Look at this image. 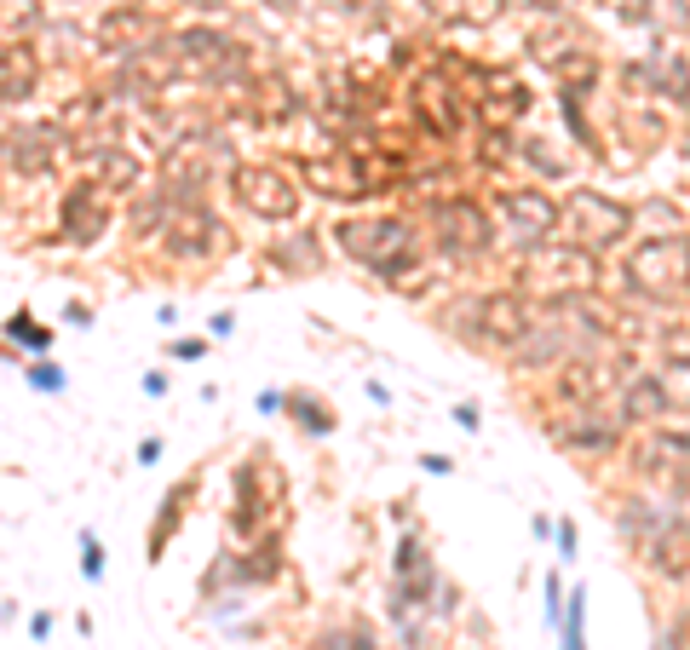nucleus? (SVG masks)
Here are the masks:
<instances>
[{"label":"nucleus","instance_id":"1a4fd4ad","mask_svg":"<svg viewBox=\"0 0 690 650\" xmlns=\"http://www.w3.org/2000/svg\"><path fill=\"white\" fill-rule=\"evenodd\" d=\"M225 242H230L225 225H219L207 208H179L173 219H167V236H161L167 259H179V265H207Z\"/></svg>","mask_w":690,"mask_h":650},{"label":"nucleus","instance_id":"cd10ccee","mask_svg":"<svg viewBox=\"0 0 690 650\" xmlns=\"http://www.w3.org/2000/svg\"><path fill=\"white\" fill-rule=\"evenodd\" d=\"M276 570H282V558H276V541H259V547H248V558L236 564V576H242V581H271Z\"/></svg>","mask_w":690,"mask_h":650},{"label":"nucleus","instance_id":"423d86ee","mask_svg":"<svg viewBox=\"0 0 690 650\" xmlns=\"http://www.w3.org/2000/svg\"><path fill=\"white\" fill-rule=\"evenodd\" d=\"M173 58H179L184 75H202V81H236V75L248 70V47L219 35V29H184V35H173Z\"/></svg>","mask_w":690,"mask_h":650},{"label":"nucleus","instance_id":"9d476101","mask_svg":"<svg viewBox=\"0 0 690 650\" xmlns=\"http://www.w3.org/2000/svg\"><path fill=\"white\" fill-rule=\"evenodd\" d=\"M58 225H64V236L75 242V248H92V242H98V236L115 225L110 190L98 185V179H81V185H69V196L58 202Z\"/></svg>","mask_w":690,"mask_h":650},{"label":"nucleus","instance_id":"473e14b6","mask_svg":"<svg viewBox=\"0 0 690 650\" xmlns=\"http://www.w3.org/2000/svg\"><path fill=\"white\" fill-rule=\"evenodd\" d=\"M610 12H621L627 24H644V18H650V0H610Z\"/></svg>","mask_w":690,"mask_h":650},{"label":"nucleus","instance_id":"5701e85b","mask_svg":"<svg viewBox=\"0 0 690 650\" xmlns=\"http://www.w3.org/2000/svg\"><path fill=\"white\" fill-rule=\"evenodd\" d=\"M156 29L150 12H138V6H121V12H104V24H98V41H115V47H133Z\"/></svg>","mask_w":690,"mask_h":650},{"label":"nucleus","instance_id":"c9c22d12","mask_svg":"<svg viewBox=\"0 0 690 650\" xmlns=\"http://www.w3.org/2000/svg\"><path fill=\"white\" fill-rule=\"evenodd\" d=\"M156 455H161V438H144V443H138V461H144V466H156Z\"/></svg>","mask_w":690,"mask_h":650},{"label":"nucleus","instance_id":"6ab92c4d","mask_svg":"<svg viewBox=\"0 0 690 650\" xmlns=\"http://www.w3.org/2000/svg\"><path fill=\"white\" fill-rule=\"evenodd\" d=\"M414 110H420V121L432 127L437 139H449L460 127V104H455V87H449V81L420 75V81H414Z\"/></svg>","mask_w":690,"mask_h":650},{"label":"nucleus","instance_id":"7c9ffc66","mask_svg":"<svg viewBox=\"0 0 690 650\" xmlns=\"http://www.w3.org/2000/svg\"><path fill=\"white\" fill-rule=\"evenodd\" d=\"M662 357L673 363V369H690V323L685 328H667V334H662Z\"/></svg>","mask_w":690,"mask_h":650},{"label":"nucleus","instance_id":"7ed1b4c3","mask_svg":"<svg viewBox=\"0 0 690 650\" xmlns=\"http://www.w3.org/2000/svg\"><path fill=\"white\" fill-rule=\"evenodd\" d=\"M558 231H564V242H575V248L604 254V248L627 242L633 208L616 202V196H604V190H570V196L558 202Z\"/></svg>","mask_w":690,"mask_h":650},{"label":"nucleus","instance_id":"4c0bfd02","mask_svg":"<svg viewBox=\"0 0 690 650\" xmlns=\"http://www.w3.org/2000/svg\"><path fill=\"white\" fill-rule=\"evenodd\" d=\"M501 6H524V0H501Z\"/></svg>","mask_w":690,"mask_h":650},{"label":"nucleus","instance_id":"c756f323","mask_svg":"<svg viewBox=\"0 0 690 650\" xmlns=\"http://www.w3.org/2000/svg\"><path fill=\"white\" fill-rule=\"evenodd\" d=\"M23 380H29L35 392H64V369H58V363H46V357L23 363Z\"/></svg>","mask_w":690,"mask_h":650},{"label":"nucleus","instance_id":"20e7f679","mask_svg":"<svg viewBox=\"0 0 690 650\" xmlns=\"http://www.w3.org/2000/svg\"><path fill=\"white\" fill-rule=\"evenodd\" d=\"M627 282L650 300H685L690 282V242L685 236H650L627 254Z\"/></svg>","mask_w":690,"mask_h":650},{"label":"nucleus","instance_id":"39448f33","mask_svg":"<svg viewBox=\"0 0 690 650\" xmlns=\"http://www.w3.org/2000/svg\"><path fill=\"white\" fill-rule=\"evenodd\" d=\"M230 196L253 219H271V225H288L299 213V179L288 167H271V162H242L230 173Z\"/></svg>","mask_w":690,"mask_h":650},{"label":"nucleus","instance_id":"a878e982","mask_svg":"<svg viewBox=\"0 0 690 650\" xmlns=\"http://www.w3.org/2000/svg\"><path fill=\"white\" fill-rule=\"evenodd\" d=\"M138 173H144V167H138V156L115 144L110 156H104V179H98V185H104V190H133V185H138Z\"/></svg>","mask_w":690,"mask_h":650},{"label":"nucleus","instance_id":"f257e3e1","mask_svg":"<svg viewBox=\"0 0 690 650\" xmlns=\"http://www.w3.org/2000/svg\"><path fill=\"white\" fill-rule=\"evenodd\" d=\"M598 288V254L575 248V242H529L524 265H518V294L524 300H570V294H587Z\"/></svg>","mask_w":690,"mask_h":650},{"label":"nucleus","instance_id":"e433bc0d","mask_svg":"<svg viewBox=\"0 0 690 650\" xmlns=\"http://www.w3.org/2000/svg\"><path fill=\"white\" fill-rule=\"evenodd\" d=\"M0 363H23V351H18V346H6V340H0Z\"/></svg>","mask_w":690,"mask_h":650},{"label":"nucleus","instance_id":"bb28decb","mask_svg":"<svg viewBox=\"0 0 690 650\" xmlns=\"http://www.w3.org/2000/svg\"><path fill=\"white\" fill-rule=\"evenodd\" d=\"M299 98L288 93V87H282V81H271V87H265V93H253V104H248V116L253 121H282L288 116V110H294Z\"/></svg>","mask_w":690,"mask_h":650},{"label":"nucleus","instance_id":"f03ea898","mask_svg":"<svg viewBox=\"0 0 690 650\" xmlns=\"http://www.w3.org/2000/svg\"><path fill=\"white\" fill-rule=\"evenodd\" d=\"M334 248L345 259H363L374 265L386 282H409L420 271V254H414V231L409 219H340L334 225Z\"/></svg>","mask_w":690,"mask_h":650},{"label":"nucleus","instance_id":"4be33fe9","mask_svg":"<svg viewBox=\"0 0 690 650\" xmlns=\"http://www.w3.org/2000/svg\"><path fill=\"white\" fill-rule=\"evenodd\" d=\"M0 340H6V346H18V351H29V357H46V351H52V328L35 323V311H29V305H18V311L0 323Z\"/></svg>","mask_w":690,"mask_h":650},{"label":"nucleus","instance_id":"6e6552de","mask_svg":"<svg viewBox=\"0 0 690 650\" xmlns=\"http://www.w3.org/2000/svg\"><path fill=\"white\" fill-rule=\"evenodd\" d=\"M621 524L639 535L644 558L667 581H690V524H679V518H644V512H627Z\"/></svg>","mask_w":690,"mask_h":650},{"label":"nucleus","instance_id":"72a5a7b5","mask_svg":"<svg viewBox=\"0 0 690 650\" xmlns=\"http://www.w3.org/2000/svg\"><path fill=\"white\" fill-rule=\"evenodd\" d=\"M173 357H179V363H196V357H207V340H173Z\"/></svg>","mask_w":690,"mask_h":650},{"label":"nucleus","instance_id":"393cba45","mask_svg":"<svg viewBox=\"0 0 690 650\" xmlns=\"http://www.w3.org/2000/svg\"><path fill=\"white\" fill-rule=\"evenodd\" d=\"M282 403H288V420H294V426H305L311 438H328V432H334V409H328L317 392H288Z\"/></svg>","mask_w":690,"mask_h":650},{"label":"nucleus","instance_id":"2eb2a0df","mask_svg":"<svg viewBox=\"0 0 690 650\" xmlns=\"http://www.w3.org/2000/svg\"><path fill=\"white\" fill-rule=\"evenodd\" d=\"M501 213L506 225L524 236V242H547V236H558V202H552L547 190H501Z\"/></svg>","mask_w":690,"mask_h":650},{"label":"nucleus","instance_id":"dca6fc26","mask_svg":"<svg viewBox=\"0 0 690 650\" xmlns=\"http://www.w3.org/2000/svg\"><path fill=\"white\" fill-rule=\"evenodd\" d=\"M41 87V52L29 41H0V104H29Z\"/></svg>","mask_w":690,"mask_h":650},{"label":"nucleus","instance_id":"0eeeda50","mask_svg":"<svg viewBox=\"0 0 690 650\" xmlns=\"http://www.w3.org/2000/svg\"><path fill=\"white\" fill-rule=\"evenodd\" d=\"M202 185H213V156L207 139H179L156 167V190L167 196V208H202Z\"/></svg>","mask_w":690,"mask_h":650},{"label":"nucleus","instance_id":"412c9836","mask_svg":"<svg viewBox=\"0 0 690 650\" xmlns=\"http://www.w3.org/2000/svg\"><path fill=\"white\" fill-rule=\"evenodd\" d=\"M673 409V397H667V380L656 374H639V380H627V392H621V415L627 420H662Z\"/></svg>","mask_w":690,"mask_h":650},{"label":"nucleus","instance_id":"2f4dec72","mask_svg":"<svg viewBox=\"0 0 690 650\" xmlns=\"http://www.w3.org/2000/svg\"><path fill=\"white\" fill-rule=\"evenodd\" d=\"M81 570H87V581L104 576V547H98V535L81 530Z\"/></svg>","mask_w":690,"mask_h":650},{"label":"nucleus","instance_id":"a211bd4d","mask_svg":"<svg viewBox=\"0 0 690 650\" xmlns=\"http://www.w3.org/2000/svg\"><path fill=\"white\" fill-rule=\"evenodd\" d=\"M196 489H202V478H196V472H190V478H179V484L167 489V501H161L156 524H150V541H144V547H150V553H144L150 564H161L167 541H173V535H179V524L190 518V501H196Z\"/></svg>","mask_w":690,"mask_h":650},{"label":"nucleus","instance_id":"f704fd0d","mask_svg":"<svg viewBox=\"0 0 690 650\" xmlns=\"http://www.w3.org/2000/svg\"><path fill=\"white\" fill-rule=\"evenodd\" d=\"M64 323L87 328V323H92V311H87V305H81V300H75V305H64Z\"/></svg>","mask_w":690,"mask_h":650},{"label":"nucleus","instance_id":"58836bf2","mask_svg":"<svg viewBox=\"0 0 690 650\" xmlns=\"http://www.w3.org/2000/svg\"><path fill=\"white\" fill-rule=\"evenodd\" d=\"M685 18H690V0H685Z\"/></svg>","mask_w":690,"mask_h":650},{"label":"nucleus","instance_id":"ddd939ff","mask_svg":"<svg viewBox=\"0 0 690 650\" xmlns=\"http://www.w3.org/2000/svg\"><path fill=\"white\" fill-rule=\"evenodd\" d=\"M58 156V133L52 127H6L0 133V167L18 179H41Z\"/></svg>","mask_w":690,"mask_h":650},{"label":"nucleus","instance_id":"4468645a","mask_svg":"<svg viewBox=\"0 0 690 650\" xmlns=\"http://www.w3.org/2000/svg\"><path fill=\"white\" fill-rule=\"evenodd\" d=\"M294 179H305L311 190H322V196H374L363 179V162L351 156V150H334V156H311V162L294 167Z\"/></svg>","mask_w":690,"mask_h":650},{"label":"nucleus","instance_id":"f3484780","mask_svg":"<svg viewBox=\"0 0 690 650\" xmlns=\"http://www.w3.org/2000/svg\"><path fill=\"white\" fill-rule=\"evenodd\" d=\"M621 426H627V415H604L598 403H581L575 420L552 426V438L575 443V449H610V443H621Z\"/></svg>","mask_w":690,"mask_h":650},{"label":"nucleus","instance_id":"9b49d317","mask_svg":"<svg viewBox=\"0 0 690 650\" xmlns=\"http://www.w3.org/2000/svg\"><path fill=\"white\" fill-rule=\"evenodd\" d=\"M432 231H437V248H449V254H483L489 248V213L478 202H466V196H449V202H437L432 208Z\"/></svg>","mask_w":690,"mask_h":650},{"label":"nucleus","instance_id":"aec40b11","mask_svg":"<svg viewBox=\"0 0 690 650\" xmlns=\"http://www.w3.org/2000/svg\"><path fill=\"white\" fill-rule=\"evenodd\" d=\"M483 87H495V93H478V110H483V121H489V127H512V121L529 110V93L512 81V75L489 70V75H483Z\"/></svg>","mask_w":690,"mask_h":650},{"label":"nucleus","instance_id":"c85d7f7f","mask_svg":"<svg viewBox=\"0 0 690 650\" xmlns=\"http://www.w3.org/2000/svg\"><path fill=\"white\" fill-rule=\"evenodd\" d=\"M397 576H403V587H409V599L426 587V576H432V570H426V553H420L414 541H403V553H397Z\"/></svg>","mask_w":690,"mask_h":650},{"label":"nucleus","instance_id":"f8f14e48","mask_svg":"<svg viewBox=\"0 0 690 650\" xmlns=\"http://www.w3.org/2000/svg\"><path fill=\"white\" fill-rule=\"evenodd\" d=\"M472 317H478V340H489V346H518L529 328V300L518 294V288H501V294H483L478 305H472Z\"/></svg>","mask_w":690,"mask_h":650},{"label":"nucleus","instance_id":"b1692460","mask_svg":"<svg viewBox=\"0 0 690 650\" xmlns=\"http://www.w3.org/2000/svg\"><path fill=\"white\" fill-rule=\"evenodd\" d=\"M598 392H604V374H598V363H564L558 369V397L564 403H598Z\"/></svg>","mask_w":690,"mask_h":650}]
</instances>
